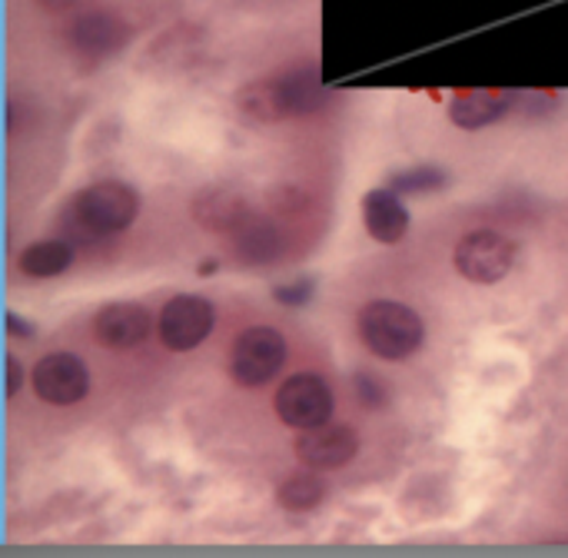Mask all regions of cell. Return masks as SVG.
<instances>
[{"instance_id": "6da1fadb", "label": "cell", "mask_w": 568, "mask_h": 558, "mask_svg": "<svg viewBox=\"0 0 568 558\" xmlns=\"http://www.w3.org/2000/svg\"><path fill=\"white\" fill-rule=\"evenodd\" d=\"M359 336L366 349L386 363H403L419 353L426 339V326L416 310L396 300H373L359 313Z\"/></svg>"}, {"instance_id": "7a4b0ae2", "label": "cell", "mask_w": 568, "mask_h": 558, "mask_svg": "<svg viewBox=\"0 0 568 558\" xmlns=\"http://www.w3.org/2000/svg\"><path fill=\"white\" fill-rule=\"evenodd\" d=\"M136 216H140V196L133 186L120 180L93 183L73 200V220L97 236L123 233L126 226H133Z\"/></svg>"}, {"instance_id": "3957f363", "label": "cell", "mask_w": 568, "mask_h": 558, "mask_svg": "<svg viewBox=\"0 0 568 558\" xmlns=\"http://www.w3.org/2000/svg\"><path fill=\"white\" fill-rule=\"evenodd\" d=\"M286 363V339L273 326H253L233 343L230 376L243 389L266 386Z\"/></svg>"}, {"instance_id": "277c9868", "label": "cell", "mask_w": 568, "mask_h": 558, "mask_svg": "<svg viewBox=\"0 0 568 558\" xmlns=\"http://www.w3.org/2000/svg\"><path fill=\"white\" fill-rule=\"evenodd\" d=\"M516 253L519 250L509 236H503L496 230H476V233L459 240L453 263L469 283L489 286V283H499L513 273Z\"/></svg>"}, {"instance_id": "5b68a950", "label": "cell", "mask_w": 568, "mask_h": 558, "mask_svg": "<svg viewBox=\"0 0 568 558\" xmlns=\"http://www.w3.org/2000/svg\"><path fill=\"white\" fill-rule=\"evenodd\" d=\"M276 416L290 429L323 426L333 416V389L316 373H296L276 393Z\"/></svg>"}, {"instance_id": "8992f818", "label": "cell", "mask_w": 568, "mask_h": 558, "mask_svg": "<svg viewBox=\"0 0 568 558\" xmlns=\"http://www.w3.org/2000/svg\"><path fill=\"white\" fill-rule=\"evenodd\" d=\"M216 326V310L203 296H173L160 310V343L170 353L196 349Z\"/></svg>"}, {"instance_id": "52a82bcc", "label": "cell", "mask_w": 568, "mask_h": 558, "mask_svg": "<svg viewBox=\"0 0 568 558\" xmlns=\"http://www.w3.org/2000/svg\"><path fill=\"white\" fill-rule=\"evenodd\" d=\"M33 393L47 406H73L90 389V373L80 356L73 353H50L33 366Z\"/></svg>"}, {"instance_id": "ba28073f", "label": "cell", "mask_w": 568, "mask_h": 558, "mask_svg": "<svg viewBox=\"0 0 568 558\" xmlns=\"http://www.w3.org/2000/svg\"><path fill=\"white\" fill-rule=\"evenodd\" d=\"M356 453H359V436L353 426H343V423H323V426L303 429V436L296 439L300 463L320 473L349 466Z\"/></svg>"}, {"instance_id": "9c48e42d", "label": "cell", "mask_w": 568, "mask_h": 558, "mask_svg": "<svg viewBox=\"0 0 568 558\" xmlns=\"http://www.w3.org/2000/svg\"><path fill=\"white\" fill-rule=\"evenodd\" d=\"M130 33H133V30H130L126 20L97 10V13H83V17L70 27V43H73V50L83 53V57H110V53H116V50L126 47Z\"/></svg>"}, {"instance_id": "30bf717a", "label": "cell", "mask_w": 568, "mask_h": 558, "mask_svg": "<svg viewBox=\"0 0 568 558\" xmlns=\"http://www.w3.org/2000/svg\"><path fill=\"white\" fill-rule=\"evenodd\" d=\"M93 333L110 349L140 346L150 336V313L140 303H110L97 313Z\"/></svg>"}, {"instance_id": "8fae6325", "label": "cell", "mask_w": 568, "mask_h": 558, "mask_svg": "<svg viewBox=\"0 0 568 558\" xmlns=\"http://www.w3.org/2000/svg\"><path fill=\"white\" fill-rule=\"evenodd\" d=\"M193 220L210 233H236L253 213L246 200L230 186H206L193 196Z\"/></svg>"}, {"instance_id": "7c38bea8", "label": "cell", "mask_w": 568, "mask_h": 558, "mask_svg": "<svg viewBox=\"0 0 568 558\" xmlns=\"http://www.w3.org/2000/svg\"><path fill=\"white\" fill-rule=\"evenodd\" d=\"M363 223H366L373 240L393 246V243H399L406 236L409 213H406L399 193L393 186H383V190H369L363 196Z\"/></svg>"}, {"instance_id": "4fadbf2b", "label": "cell", "mask_w": 568, "mask_h": 558, "mask_svg": "<svg viewBox=\"0 0 568 558\" xmlns=\"http://www.w3.org/2000/svg\"><path fill=\"white\" fill-rule=\"evenodd\" d=\"M509 113V97L499 90H466L453 97L449 103V120L463 130H483L499 123Z\"/></svg>"}, {"instance_id": "5bb4252c", "label": "cell", "mask_w": 568, "mask_h": 558, "mask_svg": "<svg viewBox=\"0 0 568 558\" xmlns=\"http://www.w3.org/2000/svg\"><path fill=\"white\" fill-rule=\"evenodd\" d=\"M236 113L250 123H280L290 120V106L280 87V77L253 80L236 93Z\"/></svg>"}, {"instance_id": "9a60e30c", "label": "cell", "mask_w": 568, "mask_h": 558, "mask_svg": "<svg viewBox=\"0 0 568 558\" xmlns=\"http://www.w3.org/2000/svg\"><path fill=\"white\" fill-rule=\"evenodd\" d=\"M73 266V246L63 240H40L20 253V273L33 280H53Z\"/></svg>"}, {"instance_id": "2e32d148", "label": "cell", "mask_w": 568, "mask_h": 558, "mask_svg": "<svg viewBox=\"0 0 568 558\" xmlns=\"http://www.w3.org/2000/svg\"><path fill=\"white\" fill-rule=\"evenodd\" d=\"M280 87H283L290 116H303V113H313V110L323 106V83H320L316 67H310V63L293 67L290 73H283Z\"/></svg>"}, {"instance_id": "e0dca14e", "label": "cell", "mask_w": 568, "mask_h": 558, "mask_svg": "<svg viewBox=\"0 0 568 558\" xmlns=\"http://www.w3.org/2000/svg\"><path fill=\"white\" fill-rule=\"evenodd\" d=\"M326 496V486L320 479V469H300L293 476L283 479V486L276 489V499L286 513H313Z\"/></svg>"}, {"instance_id": "ac0fdd59", "label": "cell", "mask_w": 568, "mask_h": 558, "mask_svg": "<svg viewBox=\"0 0 568 558\" xmlns=\"http://www.w3.org/2000/svg\"><path fill=\"white\" fill-rule=\"evenodd\" d=\"M236 253L246 256L250 263H270L280 253V233L270 223H260V220L250 216L236 230Z\"/></svg>"}, {"instance_id": "d6986e66", "label": "cell", "mask_w": 568, "mask_h": 558, "mask_svg": "<svg viewBox=\"0 0 568 558\" xmlns=\"http://www.w3.org/2000/svg\"><path fill=\"white\" fill-rule=\"evenodd\" d=\"M399 196L403 193H426V190H443L446 186V170L433 166V163H423V166H413V170H403L399 176H393L389 183Z\"/></svg>"}, {"instance_id": "ffe728a7", "label": "cell", "mask_w": 568, "mask_h": 558, "mask_svg": "<svg viewBox=\"0 0 568 558\" xmlns=\"http://www.w3.org/2000/svg\"><path fill=\"white\" fill-rule=\"evenodd\" d=\"M356 396L366 409H383L386 399H389V389L383 386V379L369 376V373H359L356 376Z\"/></svg>"}, {"instance_id": "44dd1931", "label": "cell", "mask_w": 568, "mask_h": 558, "mask_svg": "<svg viewBox=\"0 0 568 558\" xmlns=\"http://www.w3.org/2000/svg\"><path fill=\"white\" fill-rule=\"evenodd\" d=\"M310 296H313V283H310V280L293 283V286H280V290H276V300H280V303H293V306L306 303Z\"/></svg>"}, {"instance_id": "7402d4cb", "label": "cell", "mask_w": 568, "mask_h": 558, "mask_svg": "<svg viewBox=\"0 0 568 558\" xmlns=\"http://www.w3.org/2000/svg\"><path fill=\"white\" fill-rule=\"evenodd\" d=\"M20 386H23V366L13 356H7V396L13 399L20 393Z\"/></svg>"}, {"instance_id": "603a6c76", "label": "cell", "mask_w": 568, "mask_h": 558, "mask_svg": "<svg viewBox=\"0 0 568 558\" xmlns=\"http://www.w3.org/2000/svg\"><path fill=\"white\" fill-rule=\"evenodd\" d=\"M7 329H10V336H33V326L23 323L17 313H7Z\"/></svg>"}, {"instance_id": "cb8c5ba5", "label": "cell", "mask_w": 568, "mask_h": 558, "mask_svg": "<svg viewBox=\"0 0 568 558\" xmlns=\"http://www.w3.org/2000/svg\"><path fill=\"white\" fill-rule=\"evenodd\" d=\"M43 10H53V13H60V10H67V7H73L77 0H37Z\"/></svg>"}]
</instances>
